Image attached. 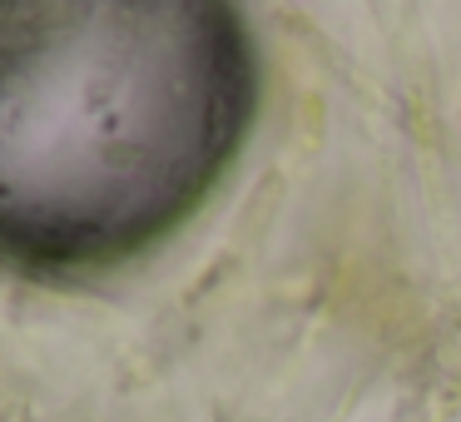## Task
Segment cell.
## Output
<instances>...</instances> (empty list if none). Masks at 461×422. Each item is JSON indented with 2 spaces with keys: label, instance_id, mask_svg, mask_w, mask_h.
Wrapping results in <instances>:
<instances>
[{
  "label": "cell",
  "instance_id": "1",
  "mask_svg": "<svg viewBox=\"0 0 461 422\" xmlns=\"http://www.w3.org/2000/svg\"><path fill=\"white\" fill-rule=\"evenodd\" d=\"M253 115L223 5L0 0V259L100 263L203 199Z\"/></svg>",
  "mask_w": 461,
  "mask_h": 422
}]
</instances>
